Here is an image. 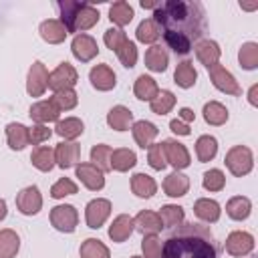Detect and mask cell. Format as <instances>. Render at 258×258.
Segmentation results:
<instances>
[{"label": "cell", "mask_w": 258, "mask_h": 258, "mask_svg": "<svg viewBox=\"0 0 258 258\" xmlns=\"http://www.w3.org/2000/svg\"><path fill=\"white\" fill-rule=\"evenodd\" d=\"M153 22L163 26V38L175 54H187L206 32V10L200 2L167 0L155 8Z\"/></svg>", "instance_id": "1"}, {"label": "cell", "mask_w": 258, "mask_h": 258, "mask_svg": "<svg viewBox=\"0 0 258 258\" xmlns=\"http://www.w3.org/2000/svg\"><path fill=\"white\" fill-rule=\"evenodd\" d=\"M159 258H220V248L208 226L185 222L169 234Z\"/></svg>", "instance_id": "2"}, {"label": "cell", "mask_w": 258, "mask_h": 258, "mask_svg": "<svg viewBox=\"0 0 258 258\" xmlns=\"http://www.w3.org/2000/svg\"><path fill=\"white\" fill-rule=\"evenodd\" d=\"M58 8L62 10V22L69 32H75L77 28H89L99 20V12L93 10L89 4L58 2Z\"/></svg>", "instance_id": "3"}, {"label": "cell", "mask_w": 258, "mask_h": 258, "mask_svg": "<svg viewBox=\"0 0 258 258\" xmlns=\"http://www.w3.org/2000/svg\"><path fill=\"white\" fill-rule=\"evenodd\" d=\"M75 81H77V73H75V69H73L69 62H62V64L50 75L48 85H50V89L60 91L62 87H71V85H75Z\"/></svg>", "instance_id": "4"}, {"label": "cell", "mask_w": 258, "mask_h": 258, "mask_svg": "<svg viewBox=\"0 0 258 258\" xmlns=\"http://www.w3.org/2000/svg\"><path fill=\"white\" fill-rule=\"evenodd\" d=\"M52 224L58 230L73 232L75 230V224H77L75 208L73 206H58V208H54V212H52Z\"/></svg>", "instance_id": "5"}, {"label": "cell", "mask_w": 258, "mask_h": 258, "mask_svg": "<svg viewBox=\"0 0 258 258\" xmlns=\"http://www.w3.org/2000/svg\"><path fill=\"white\" fill-rule=\"evenodd\" d=\"M73 54L77 58H81V60H89V58H93L97 54V42L91 36L81 34V36H77L73 40Z\"/></svg>", "instance_id": "6"}, {"label": "cell", "mask_w": 258, "mask_h": 258, "mask_svg": "<svg viewBox=\"0 0 258 258\" xmlns=\"http://www.w3.org/2000/svg\"><path fill=\"white\" fill-rule=\"evenodd\" d=\"M109 214V202L107 200H95L87 206V222L91 228H99L103 220Z\"/></svg>", "instance_id": "7"}, {"label": "cell", "mask_w": 258, "mask_h": 258, "mask_svg": "<svg viewBox=\"0 0 258 258\" xmlns=\"http://www.w3.org/2000/svg\"><path fill=\"white\" fill-rule=\"evenodd\" d=\"M210 73H212L214 85H216L218 89H222V91H228V93H234V95H238V93H240V89L236 87V83H234L232 75H230V73H226L222 67L214 64V67L210 69Z\"/></svg>", "instance_id": "8"}, {"label": "cell", "mask_w": 258, "mask_h": 258, "mask_svg": "<svg viewBox=\"0 0 258 258\" xmlns=\"http://www.w3.org/2000/svg\"><path fill=\"white\" fill-rule=\"evenodd\" d=\"M18 208L22 214H36L40 208V198H38V189L36 187H26L20 196H18Z\"/></svg>", "instance_id": "9"}, {"label": "cell", "mask_w": 258, "mask_h": 258, "mask_svg": "<svg viewBox=\"0 0 258 258\" xmlns=\"http://www.w3.org/2000/svg\"><path fill=\"white\" fill-rule=\"evenodd\" d=\"M228 252L234 254V256H240V254H246L252 250V236L250 234H242V232H236L230 236L228 240Z\"/></svg>", "instance_id": "10"}, {"label": "cell", "mask_w": 258, "mask_h": 258, "mask_svg": "<svg viewBox=\"0 0 258 258\" xmlns=\"http://www.w3.org/2000/svg\"><path fill=\"white\" fill-rule=\"evenodd\" d=\"M77 175L87 183V187L91 189H101L103 187V175L95 165H79L77 167Z\"/></svg>", "instance_id": "11"}, {"label": "cell", "mask_w": 258, "mask_h": 258, "mask_svg": "<svg viewBox=\"0 0 258 258\" xmlns=\"http://www.w3.org/2000/svg\"><path fill=\"white\" fill-rule=\"evenodd\" d=\"M163 149H167L169 161H171L175 167H185V165L189 163V155H187V151L183 149V145H181V143L165 141V143H163Z\"/></svg>", "instance_id": "12"}, {"label": "cell", "mask_w": 258, "mask_h": 258, "mask_svg": "<svg viewBox=\"0 0 258 258\" xmlns=\"http://www.w3.org/2000/svg\"><path fill=\"white\" fill-rule=\"evenodd\" d=\"M91 81H93V85L97 89L107 91V89H111L115 85V75L109 71V67L101 64V67H97V69L91 71Z\"/></svg>", "instance_id": "13"}, {"label": "cell", "mask_w": 258, "mask_h": 258, "mask_svg": "<svg viewBox=\"0 0 258 258\" xmlns=\"http://www.w3.org/2000/svg\"><path fill=\"white\" fill-rule=\"evenodd\" d=\"M6 131H8V141H10V147H12V149H22V147L30 141L26 127L20 125V123H10V125L6 127Z\"/></svg>", "instance_id": "14"}, {"label": "cell", "mask_w": 258, "mask_h": 258, "mask_svg": "<svg viewBox=\"0 0 258 258\" xmlns=\"http://www.w3.org/2000/svg\"><path fill=\"white\" fill-rule=\"evenodd\" d=\"M40 34L48 42H60L64 38V34H67V28L60 26L56 20H46V22L40 24Z\"/></svg>", "instance_id": "15"}, {"label": "cell", "mask_w": 258, "mask_h": 258, "mask_svg": "<svg viewBox=\"0 0 258 258\" xmlns=\"http://www.w3.org/2000/svg\"><path fill=\"white\" fill-rule=\"evenodd\" d=\"M30 117L36 119V121H54L58 117V109L52 105V101H42V103H36L32 109H30Z\"/></svg>", "instance_id": "16"}, {"label": "cell", "mask_w": 258, "mask_h": 258, "mask_svg": "<svg viewBox=\"0 0 258 258\" xmlns=\"http://www.w3.org/2000/svg\"><path fill=\"white\" fill-rule=\"evenodd\" d=\"M145 60L151 71H165V67H167V54L161 46H151L145 54Z\"/></svg>", "instance_id": "17"}, {"label": "cell", "mask_w": 258, "mask_h": 258, "mask_svg": "<svg viewBox=\"0 0 258 258\" xmlns=\"http://www.w3.org/2000/svg\"><path fill=\"white\" fill-rule=\"evenodd\" d=\"M135 139H137V143L141 145V147H149V141L157 135V129H155V125H151V123H147V121H139V123H135Z\"/></svg>", "instance_id": "18"}, {"label": "cell", "mask_w": 258, "mask_h": 258, "mask_svg": "<svg viewBox=\"0 0 258 258\" xmlns=\"http://www.w3.org/2000/svg\"><path fill=\"white\" fill-rule=\"evenodd\" d=\"M56 153H58V165L60 167H71L79 157V147L75 143H60L56 147Z\"/></svg>", "instance_id": "19"}, {"label": "cell", "mask_w": 258, "mask_h": 258, "mask_svg": "<svg viewBox=\"0 0 258 258\" xmlns=\"http://www.w3.org/2000/svg\"><path fill=\"white\" fill-rule=\"evenodd\" d=\"M196 214H198L202 220L214 222V220H218V216H220V206H218L214 200H200V202L196 204Z\"/></svg>", "instance_id": "20"}, {"label": "cell", "mask_w": 258, "mask_h": 258, "mask_svg": "<svg viewBox=\"0 0 258 258\" xmlns=\"http://www.w3.org/2000/svg\"><path fill=\"white\" fill-rule=\"evenodd\" d=\"M129 121H131V113H129L125 107H115V109H111V113H109V125H111L113 129L125 131L127 125H129Z\"/></svg>", "instance_id": "21"}, {"label": "cell", "mask_w": 258, "mask_h": 258, "mask_svg": "<svg viewBox=\"0 0 258 258\" xmlns=\"http://www.w3.org/2000/svg\"><path fill=\"white\" fill-rule=\"evenodd\" d=\"M133 191L141 198H149L153 191H155V183L149 175H143V173H137L133 177Z\"/></svg>", "instance_id": "22"}, {"label": "cell", "mask_w": 258, "mask_h": 258, "mask_svg": "<svg viewBox=\"0 0 258 258\" xmlns=\"http://www.w3.org/2000/svg\"><path fill=\"white\" fill-rule=\"evenodd\" d=\"M175 83L179 87H185V89L196 83V71H194L191 62H181L177 67V71H175Z\"/></svg>", "instance_id": "23"}, {"label": "cell", "mask_w": 258, "mask_h": 258, "mask_svg": "<svg viewBox=\"0 0 258 258\" xmlns=\"http://www.w3.org/2000/svg\"><path fill=\"white\" fill-rule=\"evenodd\" d=\"M131 226H133V220L121 216V218H117V222L113 224V228L109 230V234H111L113 240H125L131 234V230H133Z\"/></svg>", "instance_id": "24"}, {"label": "cell", "mask_w": 258, "mask_h": 258, "mask_svg": "<svg viewBox=\"0 0 258 258\" xmlns=\"http://www.w3.org/2000/svg\"><path fill=\"white\" fill-rule=\"evenodd\" d=\"M133 18V10L127 2H117L111 6V20L117 24H127Z\"/></svg>", "instance_id": "25"}, {"label": "cell", "mask_w": 258, "mask_h": 258, "mask_svg": "<svg viewBox=\"0 0 258 258\" xmlns=\"http://www.w3.org/2000/svg\"><path fill=\"white\" fill-rule=\"evenodd\" d=\"M44 71L42 62H34L32 69H30V75H28V93L30 95H40L42 89H44V81L38 79V75Z\"/></svg>", "instance_id": "26"}, {"label": "cell", "mask_w": 258, "mask_h": 258, "mask_svg": "<svg viewBox=\"0 0 258 258\" xmlns=\"http://www.w3.org/2000/svg\"><path fill=\"white\" fill-rule=\"evenodd\" d=\"M204 113H206V121H208V123H214V125H220V123H224V121L228 119V111H226L220 103H210V105H206Z\"/></svg>", "instance_id": "27"}, {"label": "cell", "mask_w": 258, "mask_h": 258, "mask_svg": "<svg viewBox=\"0 0 258 258\" xmlns=\"http://www.w3.org/2000/svg\"><path fill=\"white\" fill-rule=\"evenodd\" d=\"M32 163L42 169V171H48L52 167V151L48 147H36L34 153H32Z\"/></svg>", "instance_id": "28"}, {"label": "cell", "mask_w": 258, "mask_h": 258, "mask_svg": "<svg viewBox=\"0 0 258 258\" xmlns=\"http://www.w3.org/2000/svg\"><path fill=\"white\" fill-rule=\"evenodd\" d=\"M137 222L141 224L139 226V230L145 234V232H157V230H161V218L159 216H155V214H151V212H143V214H139V218H137Z\"/></svg>", "instance_id": "29"}, {"label": "cell", "mask_w": 258, "mask_h": 258, "mask_svg": "<svg viewBox=\"0 0 258 258\" xmlns=\"http://www.w3.org/2000/svg\"><path fill=\"white\" fill-rule=\"evenodd\" d=\"M81 256L83 258H107V248L103 244H99V240H87L81 248Z\"/></svg>", "instance_id": "30"}, {"label": "cell", "mask_w": 258, "mask_h": 258, "mask_svg": "<svg viewBox=\"0 0 258 258\" xmlns=\"http://www.w3.org/2000/svg\"><path fill=\"white\" fill-rule=\"evenodd\" d=\"M216 139L214 137H200V141H198V147H196V151H198V157L202 159V161H208V159H212L214 155H216Z\"/></svg>", "instance_id": "31"}, {"label": "cell", "mask_w": 258, "mask_h": 258, "mask_svg": "<svg viewBox=\"0 0 258 258\" xmlns=\"http://www.w3.org/2000/svg\"><path fill=\"white\" fill-rule=\"evenodd\" d=\"M228 214L236 220H242L250 214V202L246 198H234L230 204H228Z\"/></svg>", "instance_id": "32"}, {"label": "cell", "mask_w": 258, "mask_h": 258, "mask_svg": "<svg viewBox=\"0 0 258 258\" xmlns=\"http://www.w3.org/2000/svg\"><path fill=\"white\" fill-rule=\"evenodd\" d=\"M135 93H137L139 99H153V95L157 93V87H155L153 79L143 75V77H139V81L135 85Z\"/></svg>", "instance_id": "33"}, {"label": "cell", "mask_w": 258, "mask_h": 258, "mask_svg": "<svg viewBox=\"0 0 258 258\" xmlns=\"http://www.w3.org/2000/svg\"><path fill=\"white\" fill-rule=\"evenodd\" d=\"M83 131V123L79 119H64L56 125V133L62 137H77Z\"/></svg>", "instance_id": "34"}, {"label": "cell", "mask_w": 258, "mask_h": 258, "mask_svg": "<svg viewBox=\"0 0 258 258\" xmlns=\"http://www.w3.org/2000/svg\"><path fill=\"white\" fill-rule=\"evenodd\" d=\"M165 189L169 196H183V191L187 189V179L179 173H171L169 179L165 181Z\"/></svg>", "instance_id": "35"}, {"label": "cell", "mask_w": 258, "mask_h": 258, "mask_svg": "<svg viewBox=\"0 0 258 258\" xmlns=\"http://www.w3.org/2000/svg\"><path fill=\"white\" fill-rule=\"evenodd\" d=\"M157 36H159V30H157V26H155L153 20H143V22L139 24V28H137V38H139L141 42H153Z\"/></svg>", "instance_id": "36"}, {"label": "cell", "mask_w": 258, "mask_h": 258, "mask_svg": "<svg viewBox=\"0 0 258 258\" xmlns=\"http://www.w3.org/2000/svg\"><path fill=\"white\" fill-rule=\"evenodd\" d=\"M133 165H135V155H133L131 151L119 149V151L113 153V167H115V169L125 171V169H129V167H133Z\"/></svg>", "instance_id": "37"}, {"label": "cell", "mask_w": 258, "mask_h": 258, "mask_svg": "<svg viewBox=\"0 0 258 258\" xmlns=\"http://www.w3.org/2000/svg\"><path fill=\"white\" fill-rule=\"evenodd\" d=\"M171 105H173V95H171L169 91H161V93L157 95V99L151 101V109H153L157 115L167 113V111L171 109Z\"/></svg>", "instance_id": "38"}, {"label": "cell", "mask_w": 258, "mask_h": 258, "mask_svg": "<svg viewBox=\"0 0 258 258\" xmlns=\"http://www.w3.org/2000/svg\"><path fill=\"white\" fill-rule=\"evenodd\" d=\"M75 103H77V95H75L73 91H69V89L58 91V93L52 97V105H54L56 109H71V107H75Z\"/></svg>", "instance_id": "39"}, {"label": "cell", "mask_w": 258, "mask_h": 258, "mask_svg": "<svg viewBox=\"0 0 258 258\" xmlns=\"http://www.w3.org/2000/svg\"><path fill=\"white\" fill-rule=\"evenodd\" d=\"M159 218H161V224H165V226H177V222H181V218H183V212H181V208L165 206L161 210Z\"/></svg>", "instance_id": "40"}, {"label": "cell", "mask_w": 258, "mask_h": 258, "mask_svg": "<svg viewBox=\"0 0 258 258\" xmlns=\"http://www.w3.org/2000/svg\"><path fill=\"white\" fill-rule=\"evenodd\" d=\"M117 52H119V56H121V60H123L125 67H133V64H135L137 52H135V44H133L131 40H125L123 46H121Z\"/></svg>", "instance_id": "41"}, {"label": "cell", "mask_w": 258, "mask_h": 258, "mask_svg": "<svg viewBox=\"0 0 258 258\" xmlns=\"http://www.w3.org/2000/svg\"><path fill=\"white\" fill-rule=\"evenodd\" d=\"M204 185L206 189H220L224 185V175L220 169H212L204 175Z\"/></svg>", "instance_id": "42"}, {"label": "cell", "mask_w": 258, "mask_h": 258, "mask_svg": "<svg viewBox=\"0 0 258 258\" xmlns=\"http://www.w3.org/2000/svg\"><path fill=\"white\" fill-rule=\"evenodd\" d=\"M256 44H246L242 50H240V60L246 69H254L256 67Z\"/></svg>", "instance_id": "43"}, {"label": "cell", "mask_w": 258, "mask_h": 258, "mask_svg": "<svg viewBox=\"0 0 258 258\" xmlns=\"http://www.w3.org/2000/svg\"><path fill=\"white\" fill-rule=\"evenodd\" d=\"M75 191H77V185L71 179H60L52 187V198H62V196H69V194H75Z\"/></svg>", "instance_id": "44"}, {"label": "cell", "mask_w": 258, "mask_h": 258, "mask_svg": "<svg viewBox=\"0 0 258 258\" xmlns=\"http://www.w3.org/2000/svg\"><path fill=\"white\" fill-rule=\"evenodd\" d=\"M125 34L123 30H117V28H109L107 34H105V42L113 48V50H119V42H125Z\"/></svg>", "instance_id": "45"}, {"label": "cell", "mask_w": 258, "mask_h": 258, "mask_svg": "<svg viewBox=\"0 0 258 258\" xmlns=\"http://www.w3.org/2000/svg\"><path fill=\"white\" fill-rule=\"evenodd\" d=\"M143 250L147 258H159L161 256V244L157 242V238H145L143 240Z\"/></svg>", "instance_id": "46"}, {"label": "cell", "mask_w": 258, "mask_h": 258, "mask_svg": "<svg viewBox=\"0 0 258 258\" xmlns=\"http://www.w3.org/2000/svg\"><path fill=\"white\" fill-rule=\"evenodd\" d=\"M105 155H109V147H105V145H97L93 151H91V157H93V161L97 163L99 161V165L103 167V169H109L111 165L107 163V157Z\"/></svg>", "instance_id": "47"}, {"label": "cell", "mask_w": 258, "mask_h": 258, "mask_svg": "<svg viewBox=\"0 0 258 258\" xmlns=\"http://www.w3.org/2000/svg\"><path fill=\"white\" fill-rule=\"evenodd\" d=\"M161 153H163V145H155V147L151 149V153H149V163H151L155 169H161V167L165 165Z\"/></svg>", "instance_id": "48"}, {"label": "cell", "mask_w": 258, "mask_h": 258, "mask_svg": "<svg viewBox=\"0 0 258 258\" xmlns=\"http://www.w3.org/2000/svg\"><path fill=\"white\" fill-rule=\"evenodd\" d=\"M46 137H50V131H48L46 127H32V131H30V135H28V139H30L32 143H40V141L46 139Z\"/></svg>", "instance_id": "49"}, {"label": "cell", "mask_w": 258, "mask_h": 258, "mask_svg": "<svg viewBox=\"0 0 258 258\" xmlns=\"http://www.w3.org/2000/svg\"><path fill=\"white\" fill-rule=\"evenodd\" d=\"M171 129H173L175 133H181V135H187V133H189V129H187L185 125H181L177 119H175V121H171Z\"/></svg>", "instance_id": "50"}, {"label": "cell", "mask_w": 258, "mask_h": 258, "mask_svg": "<svg viewBox=\"0 0 258 258\" xmlns=\"http://www.w3.org/2000/svg\"><path fill=\"white\" fill-rule=\"evenodd\" d=\"M181 117H183V119H194V113H191L189 109H181Z\"/></svg>", "instance_id": "51"}, {"label": "cell", "mask_w": 258, "mask_h": 258, "mask_svg": "<svg viewBox=\"0 0 258 258\" xmlns=\"http://www.w3.org/2000/svg\"><path fill=\"white\" fill-rule=\"evenodd\" d=\"M6 216V204H4V200H0V220Z\"/></svg>", "instance_id": "52"}, {"label": "cell", "mask_w": 258, "mask_h": 258, "mask_svg": "<svg viewBox=\"0 0 258 258\" xmlns=\"http://www.w3.org/2000/svg\"><path fill=\"white\" fill-rule=\"evenodd\" d=\"M133 258H137V256H133Z\"/></svg>", "instance_id": "53"}]
</instances>
